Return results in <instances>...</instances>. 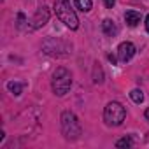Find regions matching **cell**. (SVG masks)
<instances>
[{
  "instance_id": "obj_3",
  "label": "cell",
  "mask_w": 149,
  "mask_h": 149,
  "mask_svg": "<svg viewBox=\"0 0 149 149\" xmlns=\"http://www.w3.org/2000/svg\"><path fill=\"white\" fill-rule=\"evenodd\" d=\"M60 121H61V132H63L65 139H68V140L79 139V135L83 133V128H81V123L76 114L70 111H65V112H61Z\"/></svg>"
},
{
  "instance_id": "obj_8",
  "label": "cell",
  "mask_w": 149,
  "mask_h": 149,
  "mask_svg": "<svg viewBox=\"0 0 149 149\" xmlns=\"http://www.w3.org/2000/svg\"><path fill=\"white\" fill-rule=\"evenodd\" d=\"M102 30H104V33H105V35H109V37H116V35H118V32H119V28H118L116 21H112V19H109V18L102 21Z\"/></svg>"
},
{
  "instance_id": "obj_18",
  "label": "cell",
  "mask_w": 149,
  "mask_h": 149,
  "mask_svg": "<svg viewBox=\"0 0 149 149\" xmlns=\"http://www.w3.org/2000/svg\"><path fill=\"white\" fill-rule=\"evenodd\" d=\"M146 119H147V121H149V107H147V109H146Z\"/></svg>"
},
{
  "instance_id": "obj_7",
  "label": "cell",
  "mask_w": 149,
  "mask_h": 149,
  "mask_svg": "<svg viewBox=\"0 0 149 149\" xmlns=\"http://www.w3.org/2000/svg\"><path fill=\"white\" fill-rule=\"evenodd\" d=\"M47 21H49V9H47L46 6H42V7L35 13V16L32 18V28L37 30V28L44 26Z\"/></svg>"
},
{
  "instance_id": "obj_4",
  "label": "cell",
  "mask_w": 149,
  "mask_h": 149,
  "mask_svg": "<svg viewBox=\"0 0 149 149\" xmlns=\"http://www.w3.org/2000/svg\"><path fill=\"white\" fill-rule=\"evenodd\" d=\"M126 118V111L119 102H109L104 109V121L107 126H119Z\"/></svg>"
},
{
  "instance_id": "obj_2",
  "label": "cell",
  "mask_w": 149,
  "mask_h": 149,
  "mask_svg": "<svg viewBox=\"0 0 149 149\" xmlns=\"http://www.w3.org/2000/svg\"><path fill=\"white\" fill-rule=\"evenodd\" d=\"M51 88L54 91L56 97H63L68 93V90L72 88V74L65 68V67H58L53 74V81H51Z\"/></svg>"
},
{
  "instance_id": "obj_10",
  "label": "cell",
  "mask_w": 149,
  "mask_h": 149,
  "mask_svg": "<svg viewBox=\"0 0 149 149\" xmlns=\"http://www.w3.org/2000/svg\"><path fill=\"white\" fill-rule=\"evenodd\" d=\"M74 6H76L79 11H83V13H88V11H91L93 2L91 0H74Z\"/></svg>"
},
{
  "instance_id": "obj_12",
  "label": "cell",
  "mask_w": 149,
  "mask_h": 149,
  "mask_svg": "<svg viewBox=\"0 0 149 149\" xmlns=\"http://www.w3.org/2000/svg\"><path fill=\"white\" fill-rule=\"evenodd\" d=\"M93 83H97V84L104 83V72L98 63H95V67H93Z\"/></svg>"
},
{
  "instance_id": "obj_11",
  "label": "cell",
  "mask_w": 149,
  "mask_h": 149,
  "mask_svg": "<svg viewBox=\"0 0 149 149\" xmlns=\"http://www.w3.org/2000/svg\"><path fill=\"white\" fill-rule=\"evenodd\" d=\"M7 90H9L14 97H19L21 91H23V84H21V83H16V81H9V83H7Z\"/></svg>"
},
{
  "instance_id": "obj_13",
  "label": "cell",
  "mask_w": 149,
  "mask_h": 149,
  "mask_svg": "<svg viewBox=\"0 0 149 149\" xmlns=\"http://www.w3.org/2000/svg\"><path fill=\"white\" fill-rule=\"evenodd\" d=\"M130 98H132L135 104H142V100H144V93H142L140 90H132V91H130Z\"/></svg>"
},
{
  "instance_id": "obj_14",
  "label": "cell",
  "mask_w": 149,
  "mask_h": 149,
  "mask_svg": "<svg viewBox=\"0 0 149 149\" xmlns=\"http://www.w3.org/2000/svg\"><path fill=\"white\" fill-rule=\"evenodd\" d=\"M132 146H133V140L130 137H123L121 140L116 142V147H132Z\"/></svg>"
},
{
  "instance_id": "obj_9",
  "label": "cell",
  "mask_w": 149,
  "mask_h": 149,
  "mask_svg": "<svg viewBox=\"0 0 149 149\" xmlns=\"http://www.w3.org/2000/svg\"><path fill=\"white\" fill-rule=\"evenodd\" d=\"M125 21L128 26H137L140 23V13L137 11H126L125 13Z\"/></svg>"
},
{
  "instance_id": "obj_17",
  "label": "cell",
  "mask_w": 149,
  "mask_h": 149,
  "mask_svg": "<svg viewBox=\"0 0 149 149\" xmlns=\"http://www.w3.org/2000/svg\"><path fill=\"white\" fill-rule=\"evenodd\" d=\"M146 30H147V33H149V14L146 16Z\"/></svg>"
},
{
  "instance_id": "obj_6",
  "label": "cell",
  "mask_w": 149,
  "mask_h": 149,
  "mask_svg": "<svg viewBox=\"0 0 149 149\" xmlns=\"http://www.w3.org/2000/svg\"><path fill=\"white\" fill-rule=\"evenodd\" d=\"M135 46L132 44V42H121L119 46H118V60L119 61H123V63H126V61H130L132 58H133V54H135Z\"/></svg>"
},
{
  "instance_id": "obj_15",
  "label": "cell",
  "mask_w": 149,
  "mask_h": 149,
  "mask_svg": "<svg viewBox=\"0 0 149 149\" xmlns=\"http://www.w3.org/2000/svg\"><path fill=\"white\" fill-rule=\"evenodd\" d=\"M104 4H105V7H107V9H112V7H114V4H116V0H104Z\"/></svg>"
},
{
  "instance_id": "obj_5",
  "label": "cell",
  "mask_w": 149,
  "mask_h": 149,
  "mask_svg": "<svg viewBox=\"0 0 149 149\" xmlns=\"http://www.w3.org/2000/svg\"><path fill=\"white\" fill-rule=\"evenodd\" d=\"M42 49H44V53L46 54H49V56H68L70 54V46L68 44H65L63 40H60V39H47L44 44H42Z\"/></svg>"
},
{
  "instance_id": "obj_16",
  "label": "cell",
  "mask_w": 149,
  "mask_h": 149,
  "mask_svg": "<svg viewBox=\"0 0 149 149\" xmlns=\"http://www.w3.org/2000/svg\"><path fill=\"white\" fill-rule=\"evenodd\" d=\"M23 23H25V16L18 14V28H23Z\"/></svg>"
},
{
  "instance_id": "obj_1",
  "label": "cell",
  "mask_w": 149,
  "mask_h": 149,
  "mask_svg": "<svg viewBox=\"0 0 149 149\" xmlns=\"http://www.w3.org/2000/svg\"><path fill=\"white\" fill-rule=\"evenodd\" d=\"M54 13H56L58 19L61 23H65L70 30H76L79 26L77 14H76V11L70 7L68 0H54Z\"/></svg>"
}]
</instances>
